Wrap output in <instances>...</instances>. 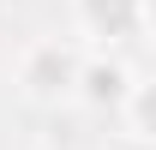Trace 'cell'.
Wrapping results in <instances>:
<instances>
[{"instance_id": "1", "label": "cell", "mask_w": 156, "mask_h": 150, "mask_svg": "<svg viewBox=\"0 0 156 150\" xmlns=\"http://www.w3.org/2000/svg\"><path fill=\"white\" fill-rule=\"evenodd\" d=\"M78 66H84V54H78L72 42L60 36H36L30 48L18 54V90L36 102V108H60V102H72L78 96Z\"/></svg>"}, {"instance_id": "2", "label": "cell", "mask_w": 156, "mask_h": 150, "mask_svg": "<svg viewBox=\"0 0 156 150\" xmlns=\"http://www.w3.org/2000/svg\"><path fill=\"white\" fill-rule=\"evenodd\" d=\"M72 18L78 30L102 48H114V42H132L144 36V24H150V0H72Z\"/></svg>"}, {"instance_id": "3", "label": "cell", "mask_w": 156, "mask_h": 150, "mask_svg": "<svg viewBox=\"0 0 156 150\" xmlns=\"http://www.w3.org/2000/svg\"><path fill=\"white\" fill-rule=\"evenodd\" d=\"M132 84H138V72L126 60H114V54H90L78 66V102L96 108V114H120V102L132 96Z\"/></svg>"}, {"instance_id": "4", "label": "cell", "mask_w": 156, "mask_h": 150, "mask_svg": "<svg viewBox=\"0 0 156 150\" xmlns=\"http://www.w3.org/2000/svg\"><path fill=\"white\" fill-rule=\"evenodd\" d=\"M114 150H150V144H138V138H126V144H114Z\"/></svg>"}]
</instances>
